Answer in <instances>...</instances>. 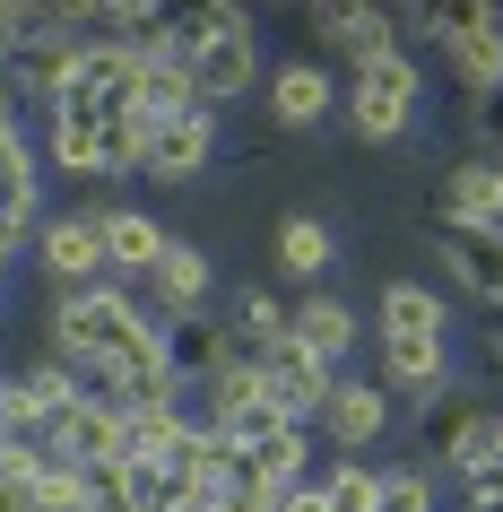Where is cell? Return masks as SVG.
<instances>
[{"mask_svg":"<svg viewBox=\"0 0 503 512\" xmlns=\"http://www.w3.org/2000/svg\"><path fill=\"white\" fill-rule=\"evenodd\" d=\"M373 512H443V495H434V469H425V460H391V469H382V495H373Z\"/></svg>","mask_w":503,"mask_h":512,"instance_id":"cell-24","label":"cell"},{"mask_svg":"<svg viewBox=\"0 0 503 512\" xmlns=\"http://www.w3.org/2000/svg\"><path fill=\"white\" fill-rule=\"evenodd\" d=\"M330 261H339V235H330V217L287 209L278 226H269V270L287 278V287H304V296H313L321 278H330Z\"/></svg>","mask_w":503,"mask_h":512,"instance_id":"cell-13","label":"cell"},{"mask_svg":"<svg viewBox=\"0 0 503 512\" xmlns=\"http://www.w3.org/2000/svg\"><path fill=\"white\" fill-rule=\"evenodd\" d=\"M0 382H9V365H0Z\"/></svg>","mask_w":503,"mask_h":512,"instance_id":"cell-29","label":"cell"},{"mask_svg":"<svg viewBox=\"0 0 503 512\" xmlns=\"http://www.w3.org/2000/svg\"><path fill=\"white\" fill-rule=\"evenodd\" d=\"M139 330H148V304H139V287H122V278L53 287V304H44V356H61L70 374H96L113 348H131Z\"/></svg>","mask_w":503,"mask_h":512,"instance_id":"cell-1","label":"cell"},{"mask_svg":"<svg viewBox=\"0 0 503 512\" xmlns=\"http://www.w3.org/2000/svg\"><path fill=\"white\" fill-rule=\"evenodd\" d=\"M287 330H295L304 356H321L330 374H347V356H356V339H365V313H356L347 296H330V287H313V296H295Z\"/></svg>","mask_w":503,"mask_h":512,"instance_id":"cell-12","label":"cell"},{"mask_svg":"<svg viewBox=\"0 0 503 512\" xmlns=\"http://www.w3.org/2000/svg\"><path fill=\"white\" fill-rule=\"evenodd\" d=\"M252 365H261L269 400L287 408L295 426H313V417H321V400H330V365H321V356H304V348H295V330H287V339H269V348L252 356Z\"/></svg>","mask_w":503,"mask_h":512,"instance_id":"cell-14","label":"cell"},{"mask_svg":"<svg viewBox=\"0 0 503 512\" xmlns=\"http://www.w3.org/2000/svg\"><path fill=\"white\" fill-rule=\"evenodd\" d=\"M139 304H148L165 330H174V322H209V313H217V261L191 235H174V243H165V261L139 278Z\"/></svg>","mask_w":503,"mask_h":512,"instance_id":"cell-8","label":"cell"},{"mask_svg":"<svg viewBox=\"0 0 503 512\" xmlns=\"http://www.w3.org/2000/svg\"><path fill=\"white\" fill-rule=\"evenodd\" d=\"M417 113H425V70L408 44H391V53H365V61H347V96H339V122L365 148H399V139L417 131Z\"/></svg>","mask_w":503,"mask_h":512,"instance_id":"cell-2","label":"cell"},{"mask_svg":"<svg viewBox=\"0 0 503 512\" xmlns=\"http://www.w3.org/2000/svg\"><path fill=\"white\" fill-rule=\"evenodd\" d=\"M373 374L391 400H408L417 417L451 408V339H425V330H373Z\"/></svg>","mask_w":503,"mask_h":512,"instance_id":"cell-4","label":"cell"},{"mask_svg":"<svg viewBox=\"0 0 503 512\" xmlns=\"http://www.w3.org/2000/svg\"><path fill=\"white\" fill-rule=\"evenodd\" d=\"M339 96H347V87L330 79V61H313V53H287V61H269V79H261L269 131H287V139L321 131V122L339 113Z\"/></svg>","mask_w":503,"mask_h":512,"instance_id":"cell-9","label":"cell"},{"mask_svg":"<svg viewBox=\"0 0 503 512\" xmlns=\"http://www.w3.org/2000/svg\"><path fill=\"white\" fill-rule=\"evenodd\" d=\"M44 452L53 460H79V469H105V460H131V443H122V408L105 400V391H87L70 417H61L53 434H44Z\"/></svg>","mask_w":503,"mask_h":512,"instance_id":"cell-15","label":"cell"},{"mask_svg":"<svg viewBox=\"0 0 503 512\" xmlns=\"http://www.w3.org/2000/svg\"><path fill=\"white\" fill-rule=\"evenodd\" d=\"M434 226L443 235H503V157H486V148L451 157L434 183Z\"/></svg>","mask_w":503,"mask_h":512,"instance_id":"cell-5","label":"cell"},{"mask_svg":"<svg viewBox=\"0 0 503 512\" xmlns=\"http://www.w3.org/2000/svg\"><path fill=\"white\" fill-rule=\"evenodd\" d=\"M217 165V105H191V113H165L157 131H148V157H139V174L148 183H200Z\"/></svg>","mask_w":503,"mask_h":512,"instance_id":"cell-11","label":"cell"},{"mask_svg":"<svg viewBox=\"0 0 503 512\" xmlns=\"http://www.w3.org/2000/svg\"><path fill=\"white\" fill-rule=\"evenodd\" d=\"M35 270H44V287H96V278H113L105 209H53L35 226Z\"/></svg>","mask_w":503,"mask_h":512,"instance_id":"cell-6","label":"cell"},{"mask_svg":"<svg viewBox=\"0 0 503 512\" xmlns=\"http://www.w3.org/2000/svg\"><path fill=\"white\" fill-rule=\"evenodd\" d=\"M0 287H9V252H0Z\"/></svg>","mask_w":503,"mask_h":512,"instance_id":"cell-28","label":"cell"},{"mask_svg":"<svg viewBox=\"0 0 503 512\" xmlns=\"http://www.w3.org/2000/svg\"><path fill=\"white\" fill-rule=\"evenodd\" d=\"M373 330H425V339H451V304L434 296V278H382Z\"/></svg>","mask_w":503,"mask_h":512,"instance_id":"cell-19","label":"cell"},{"mask_svg":"<svg viewBox=\"0 0 503 512\" xmlns=\"http://www.w3.org/2000/svg\"><path fill=\"white\" fill-rule=\"evenodd\" d=\"M443 61H451V79L469 87V105L503 96V9H486V0L443 9Z\"/></svg>","mask_w":503,"mask_h":512,"instance_id":"cell-10","label":"cell"},{"mask_svg":"<svg viewBox=\"0 0 503 512\" xmlns=\"http://www.w3.org/2000/svg\"><path fill=\"white\" fill-rule=\"evenodd\" d=\"M313 35H321V44H339L347 61H365V53H391V44H399V18L382 9V0H321Z\"/></svg>","mask_w":503,"mask_h":512,"instance_id":"cell-16","label":"cell"},{"mask_svg":"<svg viewBox=\"0 0 503 512\" xmlns=\"http://www.w3.org/2000/svg\"><path fill=\"white\" fill-rule=\"evenodd\" d=\"M399 426V400L382 391V374H330V400H321L313 434H321V452L330 460H365L382 452Z\"/></svg>","mask_w":503,"mask_h":512,"instance_id":"cell-3","label":"cell"},{"mask_svg":"<svg viewBox=\"0 0 503 512\" xmlns=\"http://www.w3.org/2000/svg\"><path fill=\"white\" fill-rule=\"evenodd\" d=\"M495 443H503V408L469 400V408H443V443H434V460H443L451 478H469L477 460H495Z\"/></svg>","mask_w":503,"mask_h":512,"instance_id":"cell-21","label":"cell"},{"mask_svg":"<svg viewBox=\"0 0 503 512\" xmlns=\"http://www.w3.org/2000/svg\"><path fill=\"white\" fill-rule=\"evenodd\" d=\"M165 226H157V209H105V261H113V278L122 287H139V278L165 261Z\"/></svg>","mask_w":503,"mask_h":512,"instance_id":"cell-17","label":"cell"},{"mask_svg":"<svg viewBox=\"0 0 503 512\" xmlns=\"http://www.w3.org/2000/svg\"><path fill=\"white\" fill-rule=\"evenodd\" d=\"M27 512H87V469H79V460H44Z\"/></svg>","mask_w":503,"mask_h":512,"instance_id":"cell-25","label":"cell"},{"mask_svg":"<svg viewBox=\"0 0 503 512\" xmlns=\"http://www.w3.org/2000/svg\"><path fill=\"white\" fill-rule=\"evenodd\" d=\"M79 400H87V374H70L61 356H35V365H18V374L0 382V426L44 443V434H53Z\"/></svg>","mask_w":503,"mask_h":512,"instance_id":"cell-7","label":"cell"},{"mask_svg":"<svg viewBox=\"0 0 503 512\" xmlns=\"http://www.w3.org/2000/svg\"><path fill=\"white\" fill-rule=\"evenodd\" d=\"M165 348H174V374H183V391L217 382V374L243 356V348H235V330L217 322V313H209V322H174V330H165Z\"/></svg>","mask_w":503,"mask_h":512,"instance_id":"cell-20","label":"cell"},{"mask_svg":"<svg viewBox=\"0 0 503 512\" xmlns=\"http://www.w3.org/2000/svg\"><path fill=\"white\" fill-rule=\"evenodd\" d=\"M477 148H486V157H503V96H486V105H477Z\"/></svg>","mask_w":503,"mask_h":512,"instance_id":"cell-26","label":"cell"},{"mask_svg":"<svg viewBox=\"0 0 503 512\" xmlns=\"http://www.w3.org/2000/svg\"><path fill=\"white\" fill-rule=\"evenodd\" d=\"M0 113H18V87H9V70H0Z\"/></svg>","mask_w":503,"mask_h":512,"instance_id":"cell-27","label":"cell"},{"mask_svg":"<svg viewBox=\"0 0 503 512\" xmlns=\"http://www.w3.org/2000/svg\"><path fill=\"white\" fill-rule=\"evenodd\" d=\"M443 270L477 313H503V235H443Z\"/></svg>","mask_w":503,"mask_h":512,"instance_id":"cell-18","label":"cell"},{"mask_svg":"<svg viewBox=\"0 0 503 512\" xmlns=\"http://www.w3.org/2000/svg\"><path fill=\"white\" fill-rule=\"evenodd\" d=\"M313 486H321V504H330V512H373V495H382V469H373V460H321Z\"/></svg>","mask_w":503,"mask_h":512,"instance_id":"cell-23","label":"cell"},{"mask_svg":"<svg viewBox=\"0 0 503 512\" xmlns=\"http://www.w3.org/2000/svg\"><path fill=\"white\" fill-rule=\"evenodd\" d=\"M287 313H295V304L278 296V287H235V322H226V330H235L243 356H261L269 339H287Z\"/></svg>","mask_w":503,"mask_h":512,"instance_id":"cell-22","label":"cell"}]
</instances>
